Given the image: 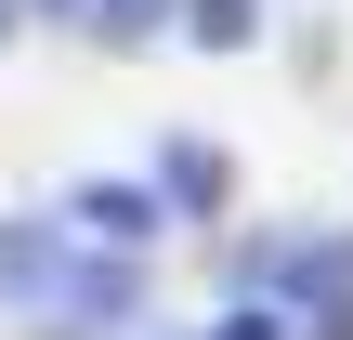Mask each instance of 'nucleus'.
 Segmentation results:
<instances>
[{
  "mask_svg": "<svg viewBox=\"0 0 353 340\" xmlns=\"http://www.w3.org/2000/svg\"><path fill=\"white\" fill-rule=\"evenodd\" d=\"M157 223H170V197L157 183H65V236H92V249H157Z\"/></svg>",
  "mask_w": 353,
  "mask_h": 340,
  "instance_id": "1",
  "label": "nucleus"
},
{
  "mask_svg": "<svg viewBox=\"0 0 353 340\" xmlns=\"http://www.w3.org/2000/svg\"><path fill=\"white\" fill-rule=\"evenodd\" d=\"M288 301H301V340H353V236H301Z\"/></svg>",
  "mask_w": 353,
  "mask_h": 340,
  "instance_id": "2",
  "label": "nucleus"
},
{
  "mask_svg": "<svg viewBox=\"0 0 353 340\" xmlns=\"http://www.w3.org/2000/svg\"><path fill=\"white\" fill-rule=\"evenodd\" d=\"M157 197H170V223H210V210L236 197V170H223V144H170V157H157Z\"/></svg>",
  "mask_w": 353,
  "mask_h": 340,
  "instance_id": "3",
  "label": "nucleus"
},
{
  "mask_svg": "<svg viewBox=\"0 0 353 340\" xmlns=\"http://www.w3.org/2000/svg\"><path fill=\"white\" fill-rule=\"evenodd\" d=\"M79 26H92V39H118V52H131V39H157V26H170V0H92V13H79Z\"/></svg>",
  "mask_w": 353,
  "mask_h": 340,
  "instance_id": "4",
  "label": "nucleus"
},
{
  "mask_svg": "<svg viewBox=\"0 0 353 340\" xmlns=\"http://www.w3.org/2000/svg\"><path fill=\"white\" fill-rule=\"evenodd\" d=\"M210 340H301V314H275V301H236V314H223Z\"/></svg>",
  "mask_w": 353,
  "mask_h": 340,
  "instance_id": "5",
  "label": "nucleus"
},
{
  "mask_svg": "<svg viewBox=\"0 0 353 340\" xmlns=\"http://www.w3.org/2000/svg\"><path fill=\"white\" fill-rule=\"evenodd\" d=\"M183 26L196 39H249V0H183Z\"/></svg>",
  "mask_w": 353,
  "mask_h": 340,
  "instance_id": "6",
  "label": "nucleus"
},
{
  "mask_svg": "<svg viewBox=\"0 0 353 340\" xmlns=\"http://www.w3.org/2000/svg\"><path fill=\"white\" fill-rule=\"evenodd\" d=\"M0 26H13V0H0Z\"/></svg>",
  "mask_w": 353,
  "mask_h": 340,
  "instance_id": "7",
  "label": "nucleus"
},
{
  "mask_svg": "<svg viewBox=\"0 0 353 340\" xmlns=\"http://www.w3.org/2000/svg\"><path fill=\"white\" fill-rule=\"evenodd\" d=\"M52 13H79V0H52Z\"/></svg>",
  "mask_w": 353,
  "mask_h": 340,
  "instance_id": "8",
  "label": "nucleus"
}]
</instances>
